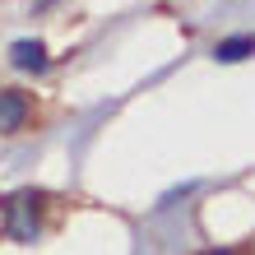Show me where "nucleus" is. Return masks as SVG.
<instances>
[{
  "instance_id": "5",
  "label": "nucleus",
  "mask_w": 255,
  "mask_h": 255,
  "mask_svg": "<svg viewBox=\"0 0 255 255\" xmlns=\"http://www.w3.org/2000/svg\"><path fill=\"white\" fill-rule=\"evenodd\" d=\"M209 255H228V251H209Z\"/></svg>"
},
{
  "instance_id": "1",
  "label": "nucleus",
  "mask_w": 255,
  "mask_h": 255,
  "mask_svg": "<svg viewBox=\"0 0 255 255\" xmlns=\"http://www.w3.org/2000/svg\"><path fill=\"white\" fill-rule=\"evenodd\" d=\"M9 232L19 237V242H33V232H37V214H33V195H19V200L9 204Z\"/></svg>"
},
{
  "instance_id": "2",
  "label": "nucleus",
  "mask_w": 255,
  "mask_h": 255,
  "mask_svg": "<svg viewBox=\"0 0 255 255\" xmlns=\"http://www.w3.org/2000/svg\"><path fill=\"white\" fill-rule=\"evenodd\" d=\"M23 116H28V98L23 93H0V134L19 130Z\"/></svg>"
},
{
  "instance_id": "3",
  "label": "nucleus",
  "mask_w": 255,
  "mask_h": 255,
  "mask_svg": "<svg viewBox=\"0 0 255 255\" xmlns=\"http://www.w3.org/2000/svg\"><path fill=\"white\" fill-rule=\"evenodd\" d=\"M246 56H255V37H251V33L223 37L218 47H214V61H223V65H237V61H246Z\"/></svg>"
},
{
  "instance_id": "4",
  "label": "nucleus",
  "mask_w": 255,
  "mask_h": 255,
  "mask_svg": "<svg viewBox=\"0 0 255 255\" xmlns=\"http://www.w3.org/2000/svg\"><path fill=\"white\" fill-rule=\"evenodd\" d=\"M9 61L19 70H47V47H42V42H14Z\"/></svg>"
}]
</instances>
